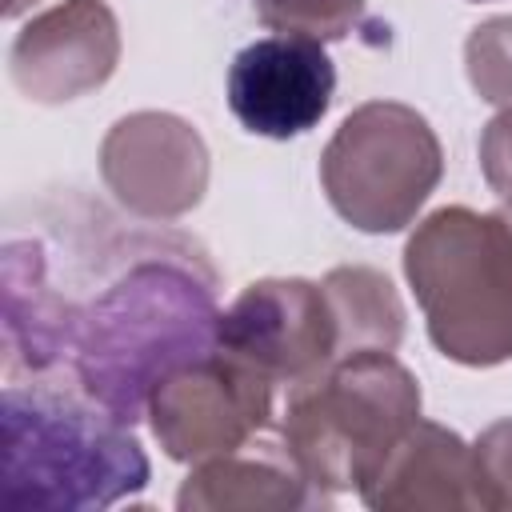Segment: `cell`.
I'll use <instances>...</instances> for the list:
<instances>
[{
	"instance_id": "14",
	"label": "cell",
	"mask_w": 512,
	"mask_h": 512,
	"mask_svg": "<svg viewBox=\"0 0 512 512\" xmlns=\"http://www.w3.org/2000/svg\"><path fill=\"white\" fill-rule=\"evenodd\" d=\"M332 320H336V348L340 360L356 352H396L404 340V300L396 284L368 264L332 268L320 280Z\"/></svg>"
},
{
	"instance_id": "5",
	"label": "cell",
	"mask_w": 512,
	"mask_h": 512,
	"mask_svg": "<svg viewBox=\"0 0 512 512\" xmlns=\"http://www.w3.org/2000/svg\"><path fill=\"white\" fill-rule=\"evenodd\" d=\"M440 176L444 148L436 128L400 100L352 108L320 152V184L332 212L368 236L408 228Z\"/></svg>"
},
{
	"instance_id": "15",
	"label": "cell",
	"mask_w": 512,
	"mask_h": 512,
	"mask_svg": "<svg viewBox=\"0 0 512 512\" xmlns=\"http://www.w3.org/2000/svg\"><path fill=\"white\" fill-rule=\"evenodd\" d=\"M252 8L264 28L280 36H308L320 44L348 40L360 28H376L364 0H252Z\"/></svg>"
},
{
	"instance_id": "11",
	"label": "cell",
	"mask_w": 512,
	"mask_h": 512,
	"mask_svg": "<svg viewBox=\"0 0 512 512\" xmlns=\"http://www.w3.org/2000/svg\"><path fill=\"white\" fill-rule=\"evenodd\" d=\"M76 300L48 276V248L36 236L4 240V376L68 372Z\"/></svg>"
},
{
	"instance_id": "17",
	"label": "cell",
	"mask_w": 512,
	"mask_h": 512,
	"mask_svg": "<svg viewBox=\"0 0 512 512\" xmlns=\"http://www.w3.org/2000/svg\"><path fill=\"white\" fill-rule=\"evenodd\" d=\"M476 488L484 512H508L512 508V416L488 424L476 444Z\"/></svg>"
},
{
	"instance_id": "1",
	"label": "cell",
	"mask_w": 512,
	"mask_h": 512,
	"mask_svg": "<svg viewBox=\"0 0 512 512\" xmlns=\"http://www.w3.org/2000/svg\"><path fill=\"white\" fill-rule=\"evenodd\" d=\"M216 268L184 236H136L132 260L92 300H76L68 372L116 420L148 416L152 388L216 352Z\"/></svg>"
},
{
	"instance_id": "12",
	"label": "cell",
	"mask_w": 512,
	"mask_h": 512,
	"mask_svg": "<svg viewBox=\"0 0 512 512\" xmlns=\"http://www.w3.org/2000/svg\"><path fill=\"white\" fill-rule=\"evenodd\" d=\"M360 500L376 512H448L480 508L476 452L460 432L416 420L372 480L360 484Z\"/></svg>"
},
{
	"instance_id": "13",
	"label": "cell",
	"mask_w": 512,
	"mask_h": 512,
	"mask_svg": "<svg viewBox=\"0 0 512 512\" xmlns=\"http://www.w3.org/2000/svg\"><path fill=\"white\" fill-rule=\"evenodd\" d=\"M316 504H328V496L304 476L284 440H248L200 460L176 492L180 512H292Z\"/></svg>"
},
{
	"instance_id": "6",
	"label": "cell",
	"mask_w": 512,
	"mask_h": 512,
	"mask_svg": "<svg viewBox=\"0 0 512 512\" xmlns=\"http://www.w3.org/2000/svg\"><path fill=\"white\" fill-rule=\"evenodd\" d=\"M272 380L224 348L168 372L148 396V424L168 460L200 464L244 448L272 424Z\"/></svg>"
},
{
	"instance_id": "3",
	"label": "cell",
	"mask_w": 512,
	"mask_h": 512,
	"mask_svg": "<svg viewBox=\"0 0 512 512\" xmlns=\"http://www.w3.org/2000/svg\"><path fill=\"white\" fill-rule=\"evenodd\" d=\"M404 276L440 356L492 368L512 360V224L448 204L404 244Z\"/></svg>"
},
{
	"instance_id": "20",
	"label": "cell",
	"mask_w": 512,
	"mask_h": 512,
	"mask_svg": "<svg viewBox=\"0 0 512 512\" xmlns=\"http://www.w3.org/2000/svg\"><path fill=\"white\" fill-rule=\"evenodd\" d=\"M476 4H480V0H476Z\"/></svg>"
},
{
	"instance_id": "2",
	"label": "cell",
	"mask_w": 512,
	"mask_h": 512,
	"mask_svg": "<svg viewBox=\"0 0 512 512\" xmlns=\"http://www.w3.org/2000/svg\"><path fill=\"white\" fill-rule=\"evenodd\" d=\"M152 468L132 436L72 372L4 384V504L88 512L136 496Z\"/></svg>"
},
{
	"instance_id": "7",
	"label": "cell",
	"mask_w": 512,
	"mask_h": 512,
	"mask_svg": "<svg viewBox=\"0 0 512 512\" xmlns=\"http://www.w3.org/2000/svg\"><path fill=\"white\" fill-rule=\"evenodd\" d=\"M216 348L284 388H296L340 360L328 296L320 284L300 276H268L248 284L220 312Z\"/></svg>"
},
{
	"instance_id": "8",
	"label": "cell",
	"mask_w": 512,
	"mask_h": 512,
	"mask_svg": "<svg viewBox=\"0 0 512 512\" xmlns=\"http://www.w3.org/2000/svg\"><path fill=\"white\" fill-rule=\"evenodd\" d=\"M100 180L132 216L176 220L208 192V144L176 112H128L100 140Z\"/></svg>"
},
{
	"instance_id": "16",
	"label": "cell",
	"mask_w": 512,
	"mask_h": 512,
	"mask_svg": "<svg viewBox=\"0 0 512 512\" xmlns=\"http://www.w3.org/2000/svg\"><path fill=\"white\" fill-rule=\"evenodd\" d=\"M464 72L480 100L512 108V16H492L468 32Z\"/></svg>"
},
{
	"instance_id": "10",
	"label": "cell",
	"mask_w": 512,
	"mask_h": 512,
	"mask_svg": "<svg viewBox=\"0 0 512 512\" xmlns=\"http://www.w3.org/2000/svg\"><path fill=\"white\" fill-rule=\"evenodd\" d=\"M120 64V24L104 0H60L32 16L12 48L8 76L32 104H68L112 80Z\"/></svg>"
},
{
	"instance_id": "19",
	"label": "cell",
	"mask_w": 512,
	"mask_h": 512,
	"mask_svg": "<svg viewBox=\"0 0 512 512\" xmlns=\"http://www.w3.org/2000/svg\"><path fill=\"white\" fill-rule=\"evenodd\" d=\"M32 4H36V0H4V16H8V20H16V16H24Z\"/></svg>"
},
{
	"instance_id": "18",
	"label": "cell",
	"mask_w": 512,
	"mask_h": 512,
	"mask_svg": "<svg viewBox=\"0 0 512 512\" xmlns=\"http://www.w3.org/2000/svg\"><path fill=\"white\" fill-rule=\"evenodd\" d=\"M480 172H484V184L500 200H512V108L496 112L484 124V132H480Z\"/></svg>"
},
{
	"instance_id": "4",
	"label": "cell",
	"mask_w": 512,
	"mask_h": 512,
	"mask_svg": "<svg viewBox=\"0 0 512 512\" xmlns=\"http://www.w3.org/2000/svg\"><path fill=\"white\" fill-rule=\"evenodd\" d=\"M416 420V376L392 352H356L288 388L280 440L324 496L360 492Z\"/></svg>"
},
{
	"instance_id": "9",
	"label": "cell",
	"mask_w": 512,
	"mask_h": 512,
	"mask_svg": "<svg viewBox=\"0 0 512 512\" xmlns=\"http://www.w3.org/2000/svg\"><path fill=\"white\" fill-rule=\"evenodd\" d=\"M332 96L336 68L308 36H260L228 64V108L252 136H304L324 120Z\"/></svg>"
}]
</instances>
